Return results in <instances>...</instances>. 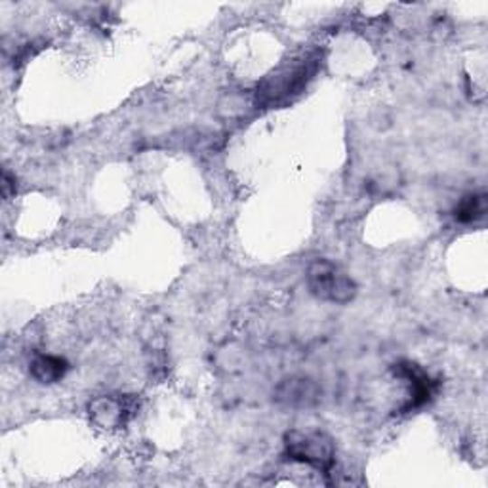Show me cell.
I'll list each match as a JSON object with an SVG mask.
<instances>
[{"mask_svg": "<svg viewBox=\"0 0 488 488\" xmlns=\"http://www.w3.org/2000/svg\"><path fill=\"white\" fill-rule=\"evenodd\" d=\"M319 61L315 58H304L290 61L271 77H267L258 89V103L261 106H278L294 96L304 92L307 82L317 73Z\"/></svg>", "mask_w": 488, "mask_h": 488, "instance_id": "6da1fadb", "label": "cell"}, {"mask_svg": "<svg viewBox=\"0 0 488 488\" xmlns=\"http://www.w3.org/2000/svg\"><path fill=\"white\" fill-rule=\"evenodd\" d=\"M307 286L319 300L350 304L357 296V285L338 264L330 259H315L307 267Z\"/></svg>", "mask_w": 488, "mask_h": 488, "instance_id": "7a4b0ae2", "label": "cell"}, {"mask_svg": "<svg viewBox=\"0 0 488 488\" xmlns=\"http://www.w3.org/2000/svg\"><path fill=\"white\" fill-rule=\"evenodd\" d=\"M286 455L294 462H302L319 472H328L334 465V443L323 431L292 429L285 437Z\"/></svg>", "mask_w": 488, "mask_h": 488, "instance_id": "3957f363", "label": "cell"}, {"mask_svg": "<svg viewBox=\"0 0 488 488\" xmlns=\"http://www.w3.org/2000/svg\"><path fill=\"white\" fill-rule=\"evenodd\" d=\"M321 397V389L309 378H290L277 388V400L286 407H311Z\"/></svg>", "mask_w": 488, "mask_h": 488, "instance_id": "277c9868", "label": "cell"}, {"mask_svg": "<svg viewBox=\"0 0 488 488\" xmlns=\"http://www.w3.org/2000/svg\"><path fill=\"white\" fill-rule=\"evenodd\" d=\"M89 410H90L92 422L106 429L120 427L127 422L128 412H130V408L125 405V400L115 399V397H99L92 400Z\"/></svg>", "mask_w": 488, "mask_h": 488, "instance_id": "5b68a950", "label": "cell"}, {"mask_svg": "<svg viewBox=\"0 0 488 488\" xmlns=\"http://www.w3.org/2000/svg\"><path fill=\"white\" fill-rule=\"evenodd\" d=\"M397 372L403 378H407L410 381L412 389H414L412 400L408 403V408H416V407L427 403V399L431 397V388H433L429 376L424 374L420 369H418L416 364H410V362L400 364Z\"/></svg>", "mask_w": 488, "mask_h": 488, "instance_id": "8992f818", "label": "cell"}, {"mask_svg": "<svg viewBox=\"0 0 488 488\" xmlns=\"http://www.w3.org/2000/svg\"><path fill=\"white\" fill-rule=\"evenodd\" d=\"M67 371H69L67 361L54 355H39L31 362V374L41 383H56L65 376Z\"/></svg>", "mask_w": 488, "mask_h": 488, "instance_id": "52a82bcc", "label": "cell"}, {"mask_svg": "<svg viewBox=\"0 0 488 488\" xmlns=\"http://www.w3.org/2000/svg\"><path fill=\"white\" fill-rule=\"evenodd\" d=\"M486 214V197L484 195H469L465 197L458 208H456V220L462 223H472L477 221Z\"/></svg>", "mask_w": 488, "mask_h": 488, "instance_id": "ba28073f", "label": "cell"}, {"mask_svg": "<svg viewBox=\"0 0 488 488\" xmlns=\"http://www.w3.org/2000/svg\"><path fill=\"white\" fill-rule=\"evenodd\" d=\"M15 180H12V176L8 172H5V176H3V193H5V199H10L12 195V189L15 191Z\"/></svg>", "mask_w": 488, "mask_h": 488, "instance_id": "9c48e42d", "label": "cell"}]
</instances>
